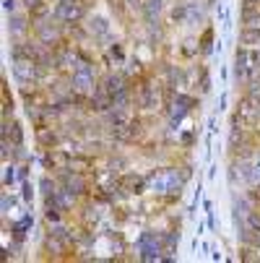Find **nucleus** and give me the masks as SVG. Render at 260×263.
<instances>
[{
    "label": "nucleus",
    "instance_id": "1",
    "mask_svg": "<svg viewBox=\"0 0 260 263\" xmlns=\"http://www.w3.org/2000/svg\"><path fill=\"white\" fill-rule=\"evenodd\" d=\"M188 177H190V167H179V170L177 167H167V170H162V172L148 177V191L174 201V198H179Z\"/></svg>",
    "mask_w": 260,
    "mask_h": 263
},
{
    "label": "nucleus",
    "instance_id": "2",
    "mask_svg": "<svg viewBox=\"0 0 260 263\" xmlns=\"http://www.w3.org/2000/svg\"><path fill=\"white\" fill-rule=\"evenodd\" d=\"M234 76L237 81H252L260 76V47H242L234 58Z\"/></svg>",
    "mask_w": 260,
    "mask_h": 263
},
{
    "label": "nucleus",
    "instance_id": "3",
    "mask_svg": "<svg viewBox=\"0 0 260 263\" xmlns=\"http://www.w3.org/2000/svg\"><path fill=\"white\" fill-rule=\"evenodd\" d=\"M45 73H47V70L36 63L34 58H18V60H13V79H16V84H18L21 89L34 86L36 81H42Z\"/></svg>",
    "mask_w": 260,
    "mask_h": 263
},
{
    "label": "nucleus",
    "instance_id": "4",
    "mask_svg": "<svg viewBox=\"0 0 260 263\" xmlns=\"http://www.w3.org/2000/svg\"><path fill=\"white\" fill-rule=\"evenodd\" d=\"M234 125H242L247 130H255L260 125V97L245 94L239 99L237 112H234Z\"/></svg>",
    "mask_w": 260,
    "mask_h": 263
},
{
    "label": "nucleus",
    "instance_id": "5",
    "mask_svg": "<svg viewBox=\"0 0 260 263\" xmlns=\"http://www.w3.org/2000/svg\"><path fill=\"white\" fill-rule=\"evenodd\" d=\"M52 16L65 26H78L86 16V0H55Z\"/></svg>",
    "mask_w": 260,
    "mask_h": 263
},
{
    "label": "nucleus",
    "instance_id": "6",
    "mask_svg": "<svg viewBox=\"0 0 260 263\" xmlns=\"http://www.w3.org/2000/svg\"><path fill=\"white\" fill-rule=\"evenodd\" d=\"M193 107H195V97L177 91V94L167 102V118H169V125H172V128L179 125L185 118L190 115V109H193Z\"/></svg>",
    "mask_w": 260,
    "mask_h": 263
},
{
    "label": "nucleus",
    "instance_id": "7",
    "mask_svg": "<svg viewBox=\"0 0 260 263\" xmlns=\"http://www.w3.org/2000/svg\"><path fill=\"white\" fill-rule=\"evenodd\" d=\"M63 26L65 24H60L57 18L52 21V18H45V21H34V31H36V40H39L45 47H57V45H63Z\"/></svg>",
    "mask_w": 260,
    "mask_h": 263
},
{
    "label": "nucleus",
    "instance_id": "8",
    "mask_svg": "<svg viewBox=\"0 0 260 263\" xmlns=\"http://www.w3.org/2000/svg\"><path fill=\"white\" fill-rule=\"evenodd\" d=\"M133 91H135V104H138L141 109H146V112H151V109H156V107L162 104V91H159V86L151 84L148 79H141L138 86H133Z\"/></svg>",
    "mask_w": 260,
    "mask_h": 263
},
{
    "label": "nucleus",
    "instance_id": "9",
    "mask_svg": "<svg viewBox=\"0 0 260 263\" xmlns=\"http://www.w3.org/2000/svg\"><path fill=\"white\" fill-rule=\"evenodd\" d=\"M57 182L65 187V191H70L73 196H78V198H81V196H86V193H91L86 172H76V170H60Z\"/></svg>",
    "mask_w": 260,
    "mask_h": 263
},
{
    "label": "nucleus",
    "instance_id": "10",
    "mask_svg": "<svg viewBox=\"0 0 260 263\" xmlns=\"http://www.w3.org/2000/svg\"><path fill=\"white\" fill-rule=\"evenodd\" d=\"M138 253H141V260H162V253H164V235L143 232L141 240H138Z\"/></svg>",
    "mask_w": 260,
    "mask_h": 263
},
{
    "label": "nucleus",
    "instance_id": "11",
    "mask_svg": "<svg viewBox=\"0 0 260 263\" xmlns=\"http://www.w3.org/2000/svg\"><path fill=\"white\" fill-rule=\"evenodd\" d=\"M117 180H120L123 196H141V193L148 191V177H143V175L128 172V175H123V177H117Z\"/></svg>",
    "mask_w": 260,
    "mask_h": 263
},
{
    "label": "nucleus",
    "instance_id": "12",
    "mask_svg": "<svg viewBox=\"0 0 260 263\" xmlns=\"http://www.w3.org/2000/svg\"><path fill=\"white\" fill-rule=\"evenodd\" d=\"M31 24H34L31 13H11V16H8V34H11V40H13V42H16V40H26Z\"/></svg>",
    "mask_w": 260,
    "mask_h": 263
},
{
    "label": "nucleus",
    "instance_id": "13",
    "mask_svg": "<svg viewBox=\"0 0 260 263\" xmlns=\"http://www.w3.org/2000/svg\"><path fill=\"white\" fill-rule=\"evenodd\" d=\"M86 107H89L91 112H99V115H104V112H109V109L115 107V99H112V94H109V91L99 84V86H96V91L89 97Z\"/></svg>",
    "mask_w": 260,
    "mask_h": 263
},
{
    "label": "nucleus",
    "instance_id": "14",
    "mask_svg": "<svg viewBox=\"0 0 260 263\" xmlns=\"http://www.w3.org/2000/svg\"><path fill=\"white\" fill-rule=\"evenodd\" d=\"M86 31L91 40H109V21L104 16H91L86 24Z\"/></svg>",
    "mask_w": 260,
    "mask_h": 263
},
{
    "label": "nucleus",
    "instance_id": "15",
    "mask_svg": "<svg viewBox=\"0 0 260 263\" xmlns=\"http://www.w3.org/2000/svg\"><path fill=\"white\" fill-rule=\"evenodd\" d=\"M99 84H102L109 94H112V97H115L117 91H123L125 86H130V79H128V76H123V73H107V76H104Z\"/></svg>",
    "mask_w": 260,
    "mask_h": 263
},
{
    "label": "nucleus",
    "instance_id": "16",
    "mask_svg": "<svg viewBox=\"0 0 260 263\" xmlns=\"http://www.w3.org/2000/svg\"><path fill=\"white\" fill-rule=\"evenodd\" d=\"M239 42L245 47H260V24H252V26H245L239 31Z\"/></svg>",
    "mask_w": 260,
    "mask_h": 263
},
{
    "label": "nucleus",
    "instance_id": "17",
    "mask_svg": "<svg viewBox=\"0 0 260 263\" xmlns=\"http://www.w3.org/2000/svg\"><path fill=\"white\" fill-rule=\"evenodd\" d=\"M3 138H11L13 143H24V130H21V125L16 123V120H8V118H3Z\"/></svg>",
    "mask_w": 260,
    "mask_h": 263
},
{
    "label": "nucleus",
    "instance_id": "18",
    "mask_svg": "<svg viewBox=\"0 0 260 263\" xmlns=\"http://www.w3.org/2000/svg\"><path fill=\"white\" fill-rule=\"evenodd\" d=\"M143 16L148 24H156L159 21V13H162V0H143V6H141Z\"/></svg>",
    "mask_w": 260,
    "mask_h": 263
},
{
    "label": "nucleus",
    "instance_id": "19",
    "mask_svg": "<svg viewBox=\"0 0 260 263\" xmlns=\"http://www.w3.org/2000/svg\"><path fill=\"white\" fill-rule=\"evenodd\" d=\"M99 219H102L99 206H86V209L81 211V221H84V227H86V230H94Z\"/></svg>",
    "mask_w": 260,
    "mask_h": 263
},
{
    "label": "nucleus",
    "instance_id": "20",
    "mask_svg": "<svg viewBox=\"0 0 260 263\" xmlns=\"http://www.w3.org/2000/svg\"><path fill=\"white\" fill-rule=\"evenodd\" d=\"M29 230H31V216L26 214L21 221H16V224H13V230H11V232H13V240H24Z\"/></svg>",
    "mask_w": 260,
    "mask_h": 263
},
{
    "label": "nucleus",
    "instance_id": "21",
    "mask_svg": "<svg viewBox=\"0 0 260 263\" xmlns=\"http://www.w3.org/2000/svg\"><path fill=\"white\" fill-rule=\"evenodd\" d=\"M0 97H3V118H11V115H13V97L8 94V81H6V79H3Z\"/></svg>",
    "mask_w": 260,
    "mask_h": 263
},
{
    "label": "nucleus",
    "instance_id": "22",
    "mask_svg": "<svg viewBox=\"0 0 260 263\" xmlns=\"http://www.w3.org/2000/svg\"><path fill=\"white\" fill-rule=\"evenodd\" d=\"M107 58H109V60H115V65H120V63L125 60V50H123V45H120V42L107 45Z\"/></svg>",
    "mask_w": 260,
    "mask_h": 263
},
{
    "label": "nucleus",
    "instance_id": "23",
    "mask_svg": "<svg viewBox=\"0 0 260 263\" xmlns=\"http://www.w3.org/2000/svg\"><path fill=\"white\" fill-rule=\"evenodd\" d=\"M250 182L260 185V148L250 157Z\"/></svg>",
    "mask_w": 260,
    "mask_h": 263
},
{
    "label": "nucleus",
    "instance_id": "24",
    "mask_svg": "<svg viewBox=\"0 0 260 263\" xmlns=\"http://www.w3.org/2000/svg\"><path fill=\"white\" fill-rule=\"evenodd\" d=\"M39 187H42V196L47 198V196H52L57 187H60V182L57 180H52L50 175H42V180H39Z\"/></svg>",
    "mask_w": 260,
    "mask_h": 263
},
{
    "label": "nucleus",
    "instance_id": "25",
    "mask_svg": "<svg viewBox=\"0 0 260 263\" xmlns=\"http://www.w3.org/2000/svg\"><path fill=\"white\" fill-rule=\"evenodd\" d=\"M172 21L177 24H188V3H179L172 8Z\"/></svg>",
    "mask_w": 260,
    "mask_h": 263
},
{
    "label": "nucleus",
    "instance_id": "26",
    "mask_svg": "<svg viewBox=\"0 0 260 263\" xmlns=\"http://www.w3.org/2000/svg\"><path fill=\"white\" fill-rule=\"evenodd\" d=\"M211 42H213V29H206V31H203V36H201V42H198L203 55H208V52H211Z\"/></svg>",
    "mask_w": 260,
    "mask_h": 263
},
{
    "label": "nucleus",
    "instance_id": "27",
    "mask_svg": "<svg viewBox=\"0 0 260 263\" xmlns=\"http://www.w3.org/2000/svg\"><path fill=\"white\" fill-rule=\"evenodd\" d=\"M18 6H24V0H3V8H6L8 16L11 13H18Z\"/></svg>",
    "mask_w": 260,
    "mask_h": 263
},
{
    "label": "nucleus",
    "instance_id": "28",
    "mask_svg": "<svg viewBox=\"0 0 260 263\" xmlns=\"http://www.w3.org/2000/svg\"><path fill=\"white\" fill-rule=\"evenodd\" d=\"M21 196H24V201H31L34 193H31V185H29V182H24V193H21Z\"/></svg>",
    "mask_w": 260,
    "mask_h": 263
},
{
    "label": "nucleus",
    "instance_id": "29",
    "mask_svg": "<svg viewBox=\"0 0 260 263\" xmlns=\"http://www.w3.org/2000/svg\"><path fill=\"white\" fill-rule=\"evenodd\" d=\"M13 206V198H8V193H3V211H8Z\"/></svg>",
    "mask_w": 260,
    "mask_h": 263
},
{
    "label": "nucleus",
    "instance_id": "30",
    "mask_svg": "<svg viewBox=\"0 0 260 263\" xmlns=\"http://www.w3.org/2000/svg\"><path fill=\"white\" fill-rule=\"evenodd\" d=\"M36 3H39V0H24V8H26V11H29V8H34V6H36Z\"/></svg>",
    "mask_w": 260,
    "mask_h": 263
},
{
    "label": "nucleus",
    "instance_id": "31",
    "mask_svg": "<svg viewBox=\"0 0 260 263\" xmlns=\"http://www.w3.org/2000/svg\"><path fill=\"white\" fill-rule=\"evenodd\" d=\"M252 3H260V0H252Z\"/></svg>",
    "mask_w": 260,
    "mask_h": 263
}]
</instances>
